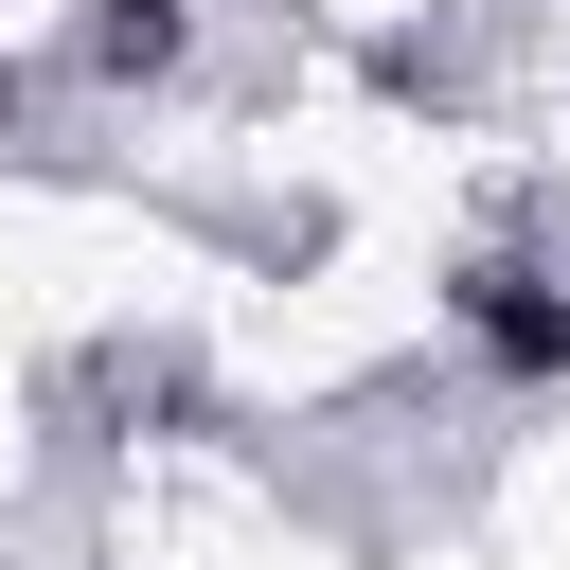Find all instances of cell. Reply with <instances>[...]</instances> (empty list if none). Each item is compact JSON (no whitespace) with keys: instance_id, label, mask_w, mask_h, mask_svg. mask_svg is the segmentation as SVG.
I'll use <instances>...</instances> for the list:
<instances>
[{"instance_id":"obj_1","label":"cell","mask_w":570,"mask_h":570,"mask_svg":"<svg viewBox=\"0 0 570 570\" xmlns=\"http://www.w3.org/2000/svg\"><path fill=\"white\" fill-rule=\"evenodd\" d=\"M463 321H481L517 374H570V303H552L534 267H481V285H463Z\"/></svg>"}]
</instances>
